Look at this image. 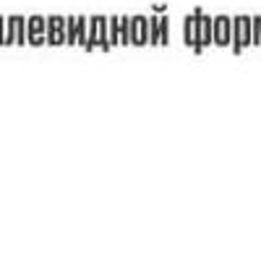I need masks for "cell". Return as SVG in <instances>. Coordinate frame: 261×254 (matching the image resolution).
<instances>
[{
    "instance_id": "cell-15",
    "label": "cell",
    "mask_w": 261,
    "mask_h": 254,
    "mask_svg": "<svg viewBox=\"0 0 261 254\" xmlns=\"http://www.w3.org/2000/svg\"><path fill=\"white\" fill-rule=\"evenodd\" d=\"M86 24H89V16H79V37H76V45L84 48L86 42Z\"/></svg>"
},
{
    "instance_id": "cell-4",
    "label": "cell",
    "mask_w": 261,
    "mask_h": 254,
    "mask_svg": "<svg viewBox=\"0 0 261 254\" xmlns=\"http://www.w3.org/2000/svg\"><path fill=\"white\" fill-rule=\"evenodd\" d=\"M204 8H193V13H188L183 18V39H186V45L193 48V42H196V18H199Z\"/></svg>"
},
{
    "instance_id": "cell-14",
    "label": "cell",
    "mask_w": 261,
    "mask_h": 254,
    "mask_svg": "<svg viewBox=\"0 0 261 254\" xmlns=\"http://www.w3.org/2000/svg\"><path fill=\"white\" fill-rule=\"evenodd\" d=\"M45 21H47V32H60V29H65V16H60V13L45 16Z\"/></svg>"
},
{
    "instance_id": "cell-8",
    "label": "cell",
    "mask_w": 261,
    "mask_h": 254,
    "mask_svg": "<svg viewBox=\"0 0 261 254\" xmlns=\"http://www.w3.org/2000/svg\"><path fill=\"white\" fill-rule=\"evenodd\" d=\"M65 45H76L79 37V16H65Z\"/></svg>"
},
{
    "instance_id": "cell-2",
    "label": "cell",
    "mask_w": 261,
    "mask_h": 254,
    "mask_svg": "<svg viewBox=\"0 0 261 254\" xmlns=\"http://www.w3.org/2000/svg\"><path fill=\"white\" fill-rule=\"evenodd\" d=\"M230 34H232V16L227 13L212 16V45L230 48Z\"/></svg>"
},
{
    "instance_id": "cell-12",
    "label": "cell",
    "mask_w": 261,
    "mask_h": 254,
    "mask_svg": "<svg viewBox=\"0 0 261 254\" xmlns=\"http://www.w3.org/2000/svg\"><path fill=\"white\" fill-rule=\"evenodd\" d=\"M16 45H27V18L16 16Z\"/></svg>"
},
{
    "instance_id": "cell-6",
    "label": "cell",
    "mask_w": 261,
    "mask_h": 254,
    "mask_svg": "<svg viewBox=\"0 0 261 254\" xmlns=\"http://www.w3.org/2000/svg\"><path fill=\"white\" fill-rule=\"evenodd\" d=\"M107 39H110V45H120V16H107Z\"/></svg>"
},
{
    "instance_id": "cell-7",
    "label": "cell",
    "mask_w": 261,
    "mask_h": 254,
    "mask_svg": "<svg viewBox=\"0 0 261 254\" xmlns=\"http://www.w3.org/2000/svg\"><path fill=\"white\" fill-rule=\"evenodd\" d=\"M160 16L162 13H151V16H146V24H149V45H160Z\"/></svg>"
},
{
    "instance_id": "cell-3",
    "label": "cell",
    "mask_w": 261,
    "mask_h": 254,
    "mask_svg": "<svg viewBox=\"0 0 261 254\" xmlns=\"http://www.w3.org/2000/svg\"><path fill=\"white\" fill-rule=\"evenodd\" d=\"M139 42V29H136V16H120V45L130 48Z\"/></svg>"
},
{
    "instance_id": "cell-5",
    "label": "cell",
    "mask_w": 261,
    "mask_h": 254,
    "mask_svg": "<svg viewBox=\"0 0 261 254\" xmlns=\"http://www.w3.org/2000/svg\"><path fill=\"white\" fill-rule=\"evenodd\" d=\"M99 16H89V24H86V42H84V50H94L97 48V39H99Z\"/></svg>"
},
{
    "instance_id": "cell-11",
    "label": "cell",
    "mask_w": 261,
    "mask_h": 254,
    "mask_svg": "<svg viewBox=\"0 0 261 254\" xmlns=\"http://www.w3.org/2000/svg\"><path fill=\"white\" fill-rule=\"evenodd\" d=\"M251 45H261V13L251 16Z\"/></svg>"
},
{
    "instance_id": "cell-9",
    "label": "cell",
    "mask_w": 261,
    "mask_h": 254,
    "mask_svg": "<svg viewBox=\"0 0 261 254\" xmlns=\"http://www.w3.org/2000/svg\"><path fill=\"white\" fill-rule=\"evenodd\" d=\"M199 27H201V48H209V45H212V16H209V13L201 11Z\"/></svg>"
},
{
    "instance_id": "cell-10",
    "label": "cell",
    "mask_w": 261,
    "mask_h": 254,
    "mask_svg": "<svg viewBox=\"0 0 261 254\" xmlns=\"http://www.w3.org/2000/svg\"><path fill=\"white\" fill-rule=\"evenodd\" d=\"M136 29H139V42H136V48H144L149 45V24H146V16H136Z\"/></svg>"
},
{
    "instance_id": "cell-13",
    "label": "cell",
    "mask_w": 261,
    "mask_h": 254,
    "mask_svg": "<svg viewBox=\"0 0 261 254\" xmlns=\"http://www.w3.org/2000/svg\"><path fill=\"white\" fill-rule=\"evenodd\" d=\"M160 45H170V18L165 13L160 16Z\"/></svg>"
},
{
    "instance_id": "cell-1",
    "label": "cell",
    "mask_w": 261,
    "mask_h": 254,
    "mask_svg": "<svg viewBox=\"0 0 261 254\" xmlns=\"http://www.w3.org/2000/svg\"><path fill=\"white\" fill-rule=\"evenodd\" d=\"M246 48H251V16L241 13V16H232L230 50H232V55H241Z\"/></svg>"
}]
</instances>
